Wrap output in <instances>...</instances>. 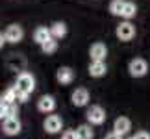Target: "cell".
Returning <instances> with one entry per match:
<instances>
[{
	"mask_svg": "<svg viewBox=\"0 0 150 139\" xmlns=\"http://www.w3.org/2000/svg\"><path fill=\"white\" fill-rule=\"evenodd\" d=\"M15 89L30 96L35 91V78H33V74L28 72V71L19 72L17 74V80H15Z\"/></svg>",
	"mask_w": 150,
	"mask_h": 139,
	"instance_id": "6da1fadb",
	"label": "cell"
},
{
	"mask_svg": "<svg viewBox=\"0 0 150 139\" xmlns=\"http://www.w3.org/2000/svg\"><path fill=\"white\" fill-rule=\"evenodd\" d=\"M135 26L132 24L130 21H124V22H120V24L115 28V35H117V39H120V41H124V43H128L132 41V39L135 37Z\"/></svg>",
	"mask_w": 150,
	"mask_h": 139,
	"instance_id": "7a4b0ae2",
	"label": "cell"
},
{
	"mask_svg": "<svg viewBox=\"0 0 150 139\" xmlns=\"http://www.w3.org/2000/svg\"><path fill=\"white\" fill-rule=\"evenodd\" d=\"M128 72H130V76H134V78H143L148 72L146 60H143V57H134V60L128 63Z\"/></svg>",
	"mask_w": 150,
	"mask_h": 139,
	"instance_id": "3957f363",
	"label": "cell"
},
{
	"mask_svg": "<svg viewBox=\"0 0 150 139\" xmlns=\"http://www.w3.org/2000/svg\"><path fill=\"white\" fill-rule=\"evenodd\" d=\"M85 117H87V123L91 126H100L104 124V121H106V111H104L102 106H91L87 109V113H85Z\"/></svg>",
	"mask_w": 150,
	"mask_h": 139,
	"instance_id": "277c9868",
	"label": "cell"
},
{
	"mask_svg": "<svg viewBox=\"0 0 150 139\" xmlns=\"http://www.w3.org/2000/svg\"><path fill=\"white\" fill-rule=\"evenodd\" d=\"M4 37H6V43L17 45V43H21L22 39H24V30H22L21 24H9L4 30Z\"/></svg>",
	"mask_w": 150,
	"mask_h": 139,
	"instance_id": "5b68a950",
	"label": "cell"
},
{
	"mask_svg": "<svg viewBox=\"0 0 150 139\" xmlns=\"http://www.w3.org/2000/svg\"><path fill=\"white\" fill-rule=\"evenodd\" d=\"M43 128H45L47 134H57V132H61V128H63V119L59 115H48L43 123Z\"/></svg>",
	"mask_w": 150,
	"mask_h": 139,
	"instance_id": "8992f818",
	"label": "cell"
},
{
	"mask_svg": "<svg viewBox=\"0 0 150 139\" xmlns=\"http://www.w3.org/2000/svg\"><path fill=\"white\" fill-rule=\"evenodd\" d=\"M89 57H91V61H106V57H108V46L100 43V41H96L91 45V48H89Z\"/></svg>",
	"mask_w": 150,
	"mask_h": 139,
	"instance_id": "52a82bcc",
	"label": "cell"
},
{
	"mask_svg": "<svg viewBox=\"0 0 150 139\" xmlns=\"http://www.w3.org/2000/svg\"><path fill=\"white\" fill-rule=\"evenodd\" d=\"M2 130H4L6 135H19L21 130H22V124H21L19 117H8V119H4Z\"/></svg>",
	"mask_w": 150,
	"mask_h": 139,
	"instance_id": "ba28073f",
	"label": "cell"
},
{
	"mask_svg": "<svg viewBox=\"0 0 150 139\" xmlns=\"http://www.w3.org/2000/svg\"><path fill=\"white\" fill-rule=\"evenodd\" d=\"M71 100H72V104L76 108L87 106V104H89V91L85 87H76L72 91V95H71Z\"/></svg>",
	"mask_w": 150,
	"mask_h": 139,
	"instance_id": "9c48e42d",
	"label": "cell"
},
{
	"mask_svg": "<svg viewBox=\"0 0 150 139\" xmlns=\"http://www.w3.org/2000/svg\"><path fill=\"white\" fill-rule=\"evenodd\" d=\"M37 109L41 113H52L56 109V98L52 95H43L37 100Z\"/></svg>",
	"mask_w": 150,
	"mask_h": 139,
	"instance_id": "30bf717a",
	"label": "cell"
},
{
	"mask_svg": "<svg viewBox=\"0 0 150 139\" xmlns=\"http://www.w3.org/2000/svg\"><path fill=\"white\" fill-rule=\"evenodd\" d=\"M132 130V121L128 117H117L115 119V123H113V132H117L119 135H126L128 132Z\"/></svg>",
	"mask_w": 150,
	"mask_h": 139,
	"instance_id": "8fae6325",
	"label": "cell"
},
{
	"mask_svg": "<svg viewBox=\"0 0 150 139\" xmlns=\"http://www.w3.org/2000/svg\"><path fill=\"white\" fill-rule=\"evenodd\" d=\"M56 80H57L61 85L72 84V80H74V71H72L71 67H59V69L56 71Z\"/></svg>",
	"mask_w": 150,
	"mask_h": 139,
	"instance_id": "7c38bea8",
	"label": "cell"
},
{
	"mask_svg": "<svg viewBox=\"0 0 150 139\" xmlns=\"http://www.w3.org/2000/svg\"><path fill=\"white\" fill-rule=\"evenodd\" d=\"M106 72H108L106 61H91V65H89V76L102 78V76H106Z\"/></svg>",
	"mask_w": 150,
	"mask_h": 139,
	"instance_id": "4fadbf2b",
	"label": "cell"
},
{
	"mask_svg": "<svg viewBox=\"0 0 150 139\" xmlns=\"http://www.w3.org/2000/svg\"><path fill=\"white\" fill-rule=\"evenodd\" d=\"M48 39H52L50 28H47V26H37L35 30H33V41H35L39 46H41L43 43H47Z\"/></svg>",
	"mask_w": 150,
	"mask_h": 139,
	"instance_id": "5bb4252c",
	"label": "cell"
},
{
	"mask_svg": "<svg viewBox=\"0 0 150 139\" xmlns=\"http://www.w3.org/2000/svg\"><path fill=\"white\" fill-rule=\"evenodd\" d=\"M50 35L52 39H56V41H59V39H63L67 35V24L61 21H56L54 24L50 26Z\"/></svg>",
	"mask_w": 150,
	"mask_h": 139,
	"instance_id": "9a60e30c",
	"label": "cell"
},
{
	"mask_svg": "<svg viewBox=\"0 0 150 139\" xmlns=\"http://www.w3.org/2000/svg\"><path fill=\"white\" fill-rule=\"evenodd\" d=\"M124 4H126V0H111L109 2V13L113 17H122Z\"/></svg>",
	"mask_w": 150,
	"mask_h": 139,
	"instance_id": "2e32d148",
	"label": "cell"
},
{
	"mask_svg": "<svg viewBox=\"0 0 150 139\" xmlns=\"http://www.w3.org/2000/svg\"><path fill=\"white\" fill-rule=\"evenodd\" d=\"M76 134H78V139H93L95 137V132L91 128V124H80L76 128Z\"/></svg>",
	"mask_w": 150,
	"mask_h": 139,
	"instance_id": "e0dca14e",
	"label": "cell"
},
{
	"mask_svg": "<svg viewBox=\"0 0 150 139\" xmlns=\"http://www.w3.org/2000/svg\"><path fill=\"white\" fill-rule=\"evenodd\" d=\"M135 15H137V6H135V2H130V0H126L124 9H122V19L130 21V19H134Z\"/></svg>",
	"mask_w": 150,
	"mask_h": 139,
	"instance_id": "ac0fdd59",
	"label": "cell"
},
{
	"mask_svg": "<svg viewBox=\"0 0 150 139\" xmlns=\"http://www.w3.org/2000/svg\"><path fill=\"white\" fill-rule=\"evenodd\" d=\"M2 100L6 104H17V89H15V85H13V87H8L4 91Z\"/></svg>",
	"mask_w": 150,
	"mask_h": 139,
	"instance_id": "d6986e66",
	"label": "cell"
},
{
	"mask_svg": "<svg viewBox=\"0 0 150 139\" xmlns=\"http://www.w3.org/2000/svg\"><path fill=\"white\" fill-rule=\"evenodd\" d=\"M56 50H57V41H56V39H48L47 43L41 45V52H43V54H47V56L54 54Z\"/></svg>",
	"mask_w": 150,
	"mask_h": 139,
	"instance_id": "ffe728a7",
	"label": "cell"
},
{
	"mask_svg": "<svg viewBox=\"0 0 150 139\" xmlns=\"http://www.w3.org/2000/svg\"><path fill=\"white\" fill-rule=\"evenodd\" d=\"M61 139H78V134L76 130H65L61 134Z\"/></svg>",
	"mask_w": 150,
	"mask_h": 139,
	"instance_id": "44dd1931",
	"label": "cell"
},
{
	"mask_svg": "<svg viewBox=\"0 0 150 139\" xmlns=\"http://www.w3.org/2000/svg\"><path fill=\"white\" fill-rule=\"evenodd\" d=\"M8 117H17V104H8V113H6V119Z\"/></svg>",
	"mask_w": 150,
	"mask_h": 139,
	"instance_id": "7402d4cb",
	"label": "cell"
},
{
	"mask_svg": "<svg viewBox=\"0 0 150 139\" xmlns=\"http://www.w3.org/2000/svg\"><path fill=\"white\" fill-rule=\"evenodd\" d=\"M6 113H8V104H6L2 98H0V121L6 119Z\"/></svg>",
	"mask_w": 150,
	"mask_h": 139,
	"instance_id": "603a6c76",
	"label": "cell"
},
{
	"mask_svg": "<svg viewBox=\"0 0 150 139\" xmlns=\"http://www.w3.org/2000/svg\"><path fill=\"white\" fill-rule=\"evenodd\" d=\"M134 139H150V134L148 132H137L134 135Z\"/></svg>",
	"mask_w": 150,
	"mask_h": 139,
	"instance_id": "cb8c5ba5",
	"label": "cell"
},
{
	"mask_svg": "<svg viewBox=\"0 0 150 139\" xmlns=\"http://www.w3.org/2000/svg\"><path fill=\"white\" fill-rule=\"evenodd\" d=\"M106 139H122V135H119L117 132H109V134L106 135Z\"/></svg>",
	"mask_w": 150,
	"mask_h": 139,
	"instance_id": "d4e9b609",
	"label": "cell"
},
{
	"mask_svg": "<svg viewBox=\"0 0 150 139\" xmlns=\"http://www.w3.org/2000/svg\"><path fill=\"white\" fill-rule=\"evenodd\" d=\"M6 45V37H4V33L0 32V48H2V46Z\"/></svg>",
	"mask_w": 150,
	"mask_h": 139,
	"instance_id": "484cf974",
	"label": "cell"
},
{
	"mask_svg": "<svg viewBox=\"0 0 150 139\" xmlns=\"http://www.w3.org/2000/svg\"><path fill=\"white\" fill-rule=\"evenodd\" d=\"M128 139H134V137H128Z\"/></svg>",
	"mask_w": 150,
	"mask_h": 139,
	"instance_id": "4316f807",
	"label": "cell"
},
{
	"mask_svg": "<svg viewBox=\"0 0 150 139\" xmlns=\"http://www.w3.org/2000/svg\"><path fill=\"white\" fill-rule=\"evenodd\" d=\"M104 139H106V137H104Z\"/></svg>",
	"mask_w": 150,
	"mask_h": 139,
	"instance_id": "83f0119b",
	"label": "cell"
}]
</instances>
